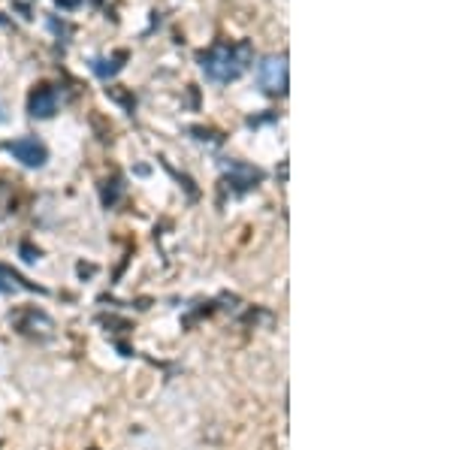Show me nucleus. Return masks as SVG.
I'll use <instances>...</instances> for the list:
<instances>
[{
  "mask_svg": "<svg viewBox=\"0 0 453 450\" xmlns=\"http://www.w3.org/2000/svg\"><path fill=\"white\" fill-rule=\"evenodd\" d=\"M199 67L209 82L215 85H227V82H236V79L245 73L254 61V46L248 39H239V43H215L211 48L197 55Z\"/></svg>",
  "mask_w": 453,
  "mask_h": 450,
  "instance_id": "1",
  "label": "nucleus"
},
{
  "mask_svg": "<svg viewBox=\"0 0 453 450\" xmlns=\"http://www.w3.org/2000/svg\"><path fill=\"white\" fill-rule=\"evenodd\" d=\"M257 79L266 94H284L287 91V58L284 55H266L257 64Z\"/></svg>",
  "mask_w": 453,
  "mask_h": 450,
  "instance_id": "2",
  "label": "nucleus"
},
{
  "mask_svg": "<svg viewBox=\"0 0 453 450\" xmlns=\"http://www.w3.org/2000/svg\"><path fill=\"white\" fill-rule=\"evenodd\" d=\"M9 154L15 157V161H22L25 166H43L48 161V152H46V145L39 143V139L34 136H25V139H13V143H6L4 145Z\"/></svg>",
  "mask_w": 453,
  "mask_h": 450,
  "instance_id": "3",
  "label": "nucleus"
},
{
  "mask_svg": "<svg viewBox=\"0 0 453 450\" xmlns=\"http://www.w3.org/2000/svg\"><path fill=\"white\" fill-rule=\"evenodd\" d=\"M27 112L34 118H52L58 112V94L52 85H37L27 97Z\"/></svg>",
  "mask_w": 453,
  "mask_h": 450,
  "instance_id": "4",
  "label": "nucleus"
},
{
  "mask_svg": "<svg viewBox=\"0 0 453 450\" xmlns=\"http://www.w3.org/2000/svg\"><path fill=\"white\" fill-rule=\"evenodd\" d=\"M124 61V55H118V58H112V61H106V58H94V61H91V70H94V73L100 76V79H109V76H115Z\"/></svg>",
  "mask_w": 453,
  "mask_h": 450,
  "instance_id": "5",
  "label": "nucleus"
},
{
  "mask_svg": "<svg viewBox=\"0 0 453 450\" xmlns=\"http://www.w3.org/2000/svg\"><path fill=\"white\" fill-rule=\"evenodd\" d=\"M55 4H58L60 9H76L79 4H82V0H55Z\"/></svg>",
  "mask_w": 453,
  "mask_h": 450,
  "instance_id": "7",
  "label": "nucleus"
},
{
  "mask_svg": "<svg viewBox=\"0 0 453 450\" xmlns=\"http://www.w3.org/2000/svg\"><path fill=\"white\" fill-rule=\"evenodd\" d=\"M18 282H22V278H18L15 272H9V269L0 266V290H18V287H22Z\"/></svg>",
  "mask_w": 453,
  "mask_h": 450,
  "instance_id": "6",
  "label": "nucleus"
}]
</instances>
